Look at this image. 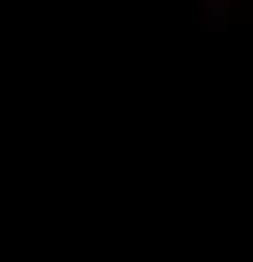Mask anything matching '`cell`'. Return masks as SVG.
<instances>
[{
  "mask_svg": "<svg viewBox=\"0 0 253 262\" xmlns=\"http://www.w3.org/2000/svg\"><path fill=\"white\" fill-rule=\"evenodd\" d=\"M201 20L209 33H225L229 29V0H201Z\"/></svg>",
  "mask_w": 253,
  "mask_h": 262,
  "instance_id": "obj_1",
  "label": "cell"
}]
</instances>
